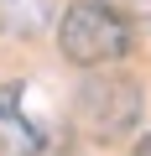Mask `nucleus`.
Wrapping results in <instances>:
<instances>
[{"label": "nucleus", "instance_id": "39448f33", "mask_svg": "<svg viewBox=\"0 0 151 156\" xmlns=\"http://www.w3.org/2000/svg\"><path fill=\"white\" fill-rule=\"evenodd\" d=\"M104 5H110V11H120L125 21H130V16H151V0H104Z\"/></svg>", "mask_w": 151, "mask_h": 156}, {"label": "nucleus", "instance_id": "423d86ee", "mask_svg": "<svg viewBox=\"0 0 151 156\" xmlns=\"http://www.w3.org/2000/svg\"><path fill=\"white\" fill-rule=\"evenodd\" d=\"M135 156H151V130H146V135L135 140Z\"/></svg>", "mask_w": 151, "mask_h": 156}, {"label": "nucleus", "instance_id": "f03ea898", "mask_svg": "<svg viewBox=\"0 0 151 156\" xmlns=\"http://www.w3.org/2000/svg\"><path fill=\"white\" fill-rule=\"evenodd\" d=\"M73 120L89 140H120L141 120V83L130 73H89L73 94Z\"/></svg>", "mask_w": 151, "mask_h": 156}, {"label": "nucleus", "instance_id": "7ed1b4c3", "mask_svg": "<svg viewBox=\"0 0 151 156\" xmlns=\"http://www.w3.org/2000/svg\"><path fill=\"white\" fill-rule=\"evenodd\" d=\"M47 130L26 115L21 83H0V156H42Z\"/></svg>", "mask_w": 151, "mask_h": 156}, {"label": "nucleus", "instance_id": "f257e3e1", "mask_svg": "<svg viewBox=\"0 0 151 156\" xmlns=\"http://www.w3.org/2000/svg\"><path fill=\"white\" fill-rule=\"evenodd\" d=\"M57 47L73 68H110L130 52V21L104 0H73L57 16Z\"/></svg>", "mask_w": 151, "mask_h": 156}, {"label": "nucleus", "instance_id": "20e7f679", "mask_svg": "<svg viewBox=\"0 0 151 156\" xmlns=\"http://www.w3.org/2000/svg\"><path fill=\"white\" fill-rule=\"evenodd\" d=\"M52 21V0H0V31L5 37H37Z\"/></svg>", "mask_w": 151, "mask_h": 156}]
</instances>
